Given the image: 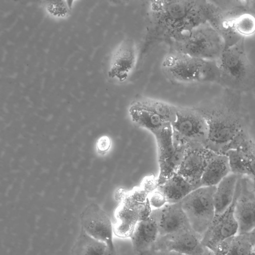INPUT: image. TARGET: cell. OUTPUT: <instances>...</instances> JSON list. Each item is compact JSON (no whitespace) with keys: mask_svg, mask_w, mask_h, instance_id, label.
Listing matches in <instances>:
<instances>
[{"mask_svg":"<svg viewBox=\"0 0 255 255\" xmlns=\"http://www.w3.org/2000/svg\"><path fill=\"white\" fill-rule=\"evenodd\" d=\"M148 39L171 42L208 23L205 0H153L148 6Z\"/></svg>","mask_w":255,"mask_h":255,"instance_id":"6da1fadb","label":"cell"},{"mask_svg":"<svg viewBox=\"0 0 255 255\" xmlns=\"http://www.w3.org/2000/svg\"><path fill=\"white\" fill-rule=\"evenodd\" d=\"M194 107L208 125L206 147L216 153L225 154L234 140L248 130V118L237 98L224 97Z\"/></svg>","mask_w":255,"mask_h":255,"instance_id":"7a4b0ae2","label":"cell"},{"mask_svg":"<svg viewBox=\"0 0 255 255\" xmlns=\"http://www.w3.org/2000/svg\"><path fill=\"white\" fill-rule=\"evenodd\" d=\"M170 79L183 84L219 83L220 72L216 61L195 58L171 51L161 63Z\"/></svg>","mask_w":255,"mask_h":255,"instance_id":"3957f363","label":"cell"},{"mask_svg":"<svg viewBox=\"0 0 255 255\" xmlns=\"http://www.w3.org/2000/svg\"><path fill=\"white\" fill-rule=\"evenodd\" d=\"M219 83L237 91H247L255 85V70L247 56L244 39L224 49L216 60Z\"/></svg>","mask_w":255,"mask_h":255,"instance_id":"277c9868","label":"cell"},{"mask_svg":"<svg viewBox=\"0 0 255 255\" xmlns=\"http://www.w3.org/2000/svg\"><path fill=\"white\" fill-rule=\"evenodd\" d=\"M171 51L216 61L225 48L219 33L209 24L200 25L170 43Z\"/></svg>","mask_w":255,"mask_h":255,"instance_id":"5b68a950","label":"cell"},{"mask_svg":"<svg viewBox=\"0 0 255 255\" xmlns=\"http://www.w3.org/2000/svg\"><path fill=\"white\" fill-rule=\"evenodd\" d=\"M176 148L185 150L195 145L206 147L208 128L206 121L195 107L177 106L176 118L171 124Z\"/></svg>","mask_w":255,"mask_h":255,"instance_id":"8992f818","label":"cell"},{"mask_svg":"<svg viewBox=\"0 0 255 255\" xmlns=\"http://www.w3.org/2000/svg\"><path fill=\"white\" fill-rule=\"evenodd\" d=\"M176 110L177 106L166 102L141 97L130 104L128 114L134 124L153 133L174 122Z\"/></svg>","mask_w":255,"mask_h":255,"instance_id":"52a82bcc","label":"cell"},{"mask_svg":"<svg viewBox=\"0 0 255 255\" xmlns=\"http://www.w3.org/2000/svg\"><path fill=\"white\" fill-rule=\"evenodd\" d=\"M216 186H201L181 201L193 229L203 237L215 216L214 195Z\"/></svg>","mask_w":255,"mask_h":255,"instance_id":"ba28073f","label":"cell"},{"mask_svg":"<svg viewBox=\"0 0 255 255\" xmlns=\"http://www.w3.org/2000/svg\"><path fill=\"white\" fill-rule=\"evenodd\" d=\"M152 134L155 137L157 147L159 166L156 181L158 186L177 172L185 150L175 147L171 125H167Z\"/></svg>","mask_w":255,"mask_h":255,"instance_id":"9c48e42d","label":"cell"},{"mask_svg":"<svg viewBox=\"0 0 255 255\" xmlns=\"http://www.w3.org/2000/svg\"><path fill=\"white\" fill-rule=\"evenodd\" d=\"M231 172L246 177L255 184V142L248 130L243 131L230 145L226 153Z\"/></svg>","mask_w":255,"mask_h":255,"instance_id":"30bf717a","label":"cell"},{"mask_svg":"<svg viewBox=\"0 0 255 255\" xmlns=\"http://www.w3.org/2000/svg\"><path fill=\"white\" fill-rule=\"evenodd\" d=\"M202 236L191 227L158 237L151 249L174 251L184 255H202L209 249L202 243Z\"/></svg>","mask_w":255,"mask_h":255,"instance_id":"8fae6325","label":"cell"},{"mask_svg":"<svg viewBox=\"0 0 255 255\" xmlns=\"http://www.w3.org/2000/svg\"><path fill=\"white\" fill-rule=\"evenodd\" d=\"M241 178L238 181L235 197L232 204L223 213L215 215L202 237V244L210 250L219 242L238 234L239 227L235 215L234 209L240 191Z\"/></svg>","mask_w":255,"mask_h":255,"instance_id":"7c38bea8","label":"cell"},{"mask_svg":"<svg viewBox=\"0 0 255 255\" xmlns=\"http://www.w3.org/2000/svg\"><path fill=\"white\" fill-rule=\"evenodd\" d=\"M81 229L92 237L106 244L111 250H116L113 236L114 229L108 215L98 205L91 204L80 216Z\"/></svg>","mask_w":255,"mask_h":255,"instance_id":"4fadbf2b","label":"cell"},{"mask_svg":"<svg viewBox=\"0 0 255 255\" xmlns=\"http://www.w3.org/2000/svg\"><path fill=\"white\" fill-rule=\"evenodd\" d=\"M215 153L201 145L186 148L176 173L196 188L201 187L203 172Z\"/></svg>","mask_w":255,"mask_h":255,"instance_id":"5bb4252c","label":"cell"},{"mask_svg":"<svg viewBox=\"0 0 255 255\" xmlns=\"http://www.w3.org/2000/svg\"><path fill=\"white\" fill-rule=\"evenodd\" d=\"M234 212L238 224V234H248L255 229V192L246 177L241 178Z\"/></svg>","mask_w":255,"mask_h":255,"instance_id":"9a60e30c","label":"cell"},{"mask_svg":"<svg viewBox=\"0 0 255 255\" xmlns=\"http://www.w3.org/2000/svg\"><path fill=\"white\" fill-rule=\"evenodd\" d=\"M137 52L133 40L127 39L121 42L112 56L108 70L109 76L119 82L128 79L135 67Z\"/></svg>","mask_w":255,"mask_h":255,"instance_id":"2e32d148","label":"cell"},{"mask_svg":"<svg viewBox=\"0 0 255 255\" xmlns=\"http://www.w3.org/2000/svg\"><path fill=\"white\" fill-rule=\"evenodd\" d=\"M149 209H151L148 202L144 205L134 201L124 203L116 212L114 233L121 238L130 237L136 224L149 216Z\"/></svg>","mask_w":255,"mask_h":255,"instance_id":"e0dca14e","label":"cell"},{"mask_svg":"<svg viewBox=\"0 0 255 255\" xmlns=\"http://www.w3.org/2000/svg\"><path fill=\"white\" fill-rule=\"evenodd\" d=\"M149 215L157 224L159 236L191 227L180 202L168 203L160 209L152 210Z\"/></svg>","mask_w":255,"mask_h":255,"instance_id":"ac0fdd59","label":"cell"},{"mask_svg":"<svg viewBox=\"0 0 255 255\" xmlns=\"http://www.w3.org/2000/svg\"><path fill=\"white\" fill-rule=\"evenodd\" d=\"M158 237L157 224L150 215L140 221L130 237L134 253L140 255L149 251L152 248Z\"/></svg>","mask_w":255,"mask_h":255,"instance_id":"d6986e66","label":"cell"},{"mask_svg":"<svg viewBox=\"0 0 255 255\" xmlns=\"http://www.w3.org/2000/svg\"><path fill=\"white\" fill-rule=\"evenodd\" d=\"M242 177L231 172L216 186L214 195L215 215L223 213L231 206L238 181Z\"/></svg>","mask_w":255,"mask_h":255,"instance_id":"ffe728a7","label":"cell"},{"mask_svg":"<svg viewBox=\"0 0 255 255\" xmlns=\"http://www.w3.org/2000/svg\"><path fill=\"white\" fill-rule=\"evenodd\" d=\"M231 173L227 155L215 152L203 172L201 180V186H216Z\"/></svg>","mask_w":255,"mask_h":255,"instance_id":"44dd1931","label":"cell"},{"mask_svg":"<svg viewBox=\"0 0 255 255\" xmlns=\"http://www.w3.org/2000/svg\"><path fill=\"white\" fill-rule=\"evenodd\" d=\"M197 188L177 173L157 187L164 195L169 204L180 202Z\"/></svg>","mask_w":255,"mask_h":255,"instance_id":"7402d4cb","label":"cell"},{"mask_svg":"<svg viewBox=\"0 0 255 255\" xmlns=\"http://www.w3.org/2000/svg\"><path fill=\"white\" fill-rule=\"evenodd\" d=\"M108 247L106 244L87 234L81 229L72 250V255H105Z\"/></svg>","mask_w":255,"mask_h":255,"instance_id":"603a6c76","label":"cell"},{"mask_svg":"<svg viewBox=\"0 0 255 255\" xmlns=\"http://www.w3.org/2000/svg\"><path fill=\"white\" fill-rule=\"evenodd\" d=\"M253 241L252 237L249 234L236 235L226 255H248L253 250Z\"/></svg>","mask_w":255,"mask_h":255,"instance_id":"cb8c5ba5","label":"cell"},{"mask_svg":"<svg viewBox=\"0 0 255 255\" xmlns=\"http://www.w3.org/2000/svg\"><path fill=\"white\" fill-rule=\"evenodd\" d=\"M147 200L151 210L160 209L168 204L164 195L157 188L149 193Z\"/></svg>","mask_w":255,"mask_h":255,"instance_id":"d4e9b609","label":"cell"},{"mask_svg":"<svg viewBox=\"0 0 255 255\" xmlns=\"http://www.w3.org/2000/svg\"><path fill=\"white\" fill-rule=\"evenodd\" d=\"M233 238L225 239L215 245L210 250L214 255H226L231 247Z\"/></svg>","mask_w":255,"mask_h":255,"instance_id":"484cf974","label":"cell"},{"mask_svg":"<svg viewBox=\"0 0 255 255\" xmlns=\"http://www.w3.org/2000/svg\"><path fill=\"white\" fill-rule=\"evenodd\" d=\"M140 255H184L174 251L151 249Z\"/></svg>","mask_w":255,"mask_h":255,"instance_id":"4316f807","label":"cell"},{"mask_svg":"<svg viewBox=\"0 0 255 255\" xmlns=\"http://www.w3.org/2000/svg\"><path fill=\"white\" fill-rule=\"evenodd\" d=\"M111 144V141L109 138L107 136H103L99 139L97 142V147L101 151H105L107 150Z\"/></svg>","mask_w":255,"mask_h":255,"instance_id":"83f0119b","label":"cell"},{"mask_svg":"<svg viewBox=\"0 0 255 255\" xmlns=\"http://www.w3.org/2000/svg\"><path fill=\"white\" fill-rule=\"evenodd\" d=\"M245 3L248 9L255 14V0L245 1Z\"/></svg>","mask_w":255,"mask_h":255,"instance_id":"f1b7e54d","label":"cell"},{"mask_svg":"<svg viewBox=\"0 0 255 255\" xmlns=\"http://www.w3.org/2000/svg\"><path fill=\"white\" fill-rule=\"evenodd\" d=\"M105 255H117V252L116 250L112 251L108 248Z\"/></svg>","mask_w":255,"mask_h":255,"instance_id":"f546056e","label":"cell"},{"mask_svg":"<svg viewBox=\"0 0 255 255\" xmlns=\"http://www.w3.org/2000/svg\"><path fill=\"white\" fill-rule=\"evenodd\" d=\"M202 255H214V254L212 252L209 250L207 252Z\"/></svg>","mask_w":255,"mask_h":255,"instance_id":"4dcf8cb0","label":"cell"},{"mask_svg":"<svg viewBox=\"0 0 255 255\" xmlns=\"http://www.w3.org/2000/svg\"><path fill=\"white\" fill-rule=\"evenodd\" d=\"M248 234H249L251 236L255 238V229H254L253 231Z\"/></svg>","mask_w":255,"mask_h":255,"instance_id":"1f68e13d","label":"cell"},{"mask_svg":"<svg viewBox=\"0 0 255 255\" xmlns=\"http://www.w3.org/2000/svg\"><path fill=\"white\" fill-rule=\"evenodd\" d=\"M253 238V251L255 252V238Z\"/></svg>","mask_w":255,"mask_h":255,"instance_id":"d6a6232c","label":"cell"},{"mask_svg":"<svg viewBox=\"0 0 255 255\" xmlns=\"http://www.w3.org/2000/svg\"><path fill=\"white\" fill-rule=\"evenodd\" d=\"M248 255H255V252L253 250V251L250 253Z\"/></svg>","mask_w":255,"mask_h":255,"instance_id":"836d02e7","label":"cell"},{"mask_svg":"<svg viewBox=\"0 0 255 255\" xmlns=\"http://www.w3.org/2000/svg\"><path fill=\"white\" fill-rule=\"evenodd\" d=\"M251 184H252V188H253L254 191L255 192V184H252V183H251Z\"/></svg>","mask_w":255,"mask_h":255,"instance_id":"e575fe53","label":"cell"}]
</instances>
